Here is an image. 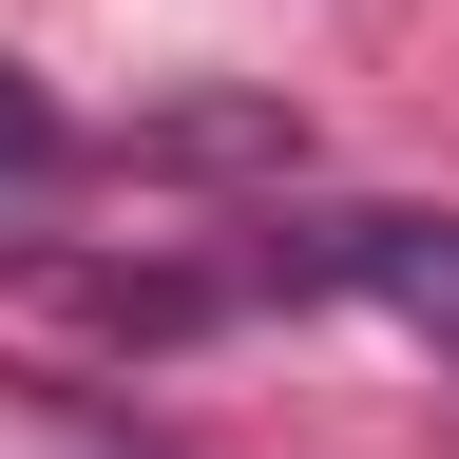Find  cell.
<instances>
[{
  "label": "cell",
  "instance_id": "cell-2",
  "mask_svg": "<svg viewBox=\"0 0 459 459\" xmlns=\"http://www.w3.org/2000/svg\"><path fill=\"white\" fill-rule=\"evenodd\" d=\"M39 153H57V134H39V96L0 77V172H39Z\"/></svg>",
  "mask_w": 459,
  "mask_h": 459
},
{
  "label": "cell",
  "instance_id": "cell-1",
  "mask_svg": "<svg viewBox=\"0 0 459 459\" xmlns=\"http://www.w3.org/2000/svg\"><path fill=\"white\" fill-rule=\"evenodd\" d=\"M287 268H307V287H364L383 325H421L459 364V211H325V230H287Z\"/></svg>",
  "mask_w": 459,
  "mask_h": 459
}]
</instances>
